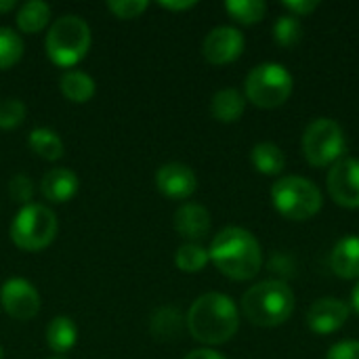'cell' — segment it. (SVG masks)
<instances>
[{
	"label": "cell",
	"mask_w": 359,
	"mask_h": 359,
	"mask_svg": "<svg viewBox=\"0 0 359 359\" xmlns=\"http://www.w3.org/2000/svg\"><path fill=\"white\" fill-rule=\"evenodd\" d=\"M185 324L198 343L223 345L236 337L240 328V311L227 294L206 292L191 303Z\"/></svg>",
	"instance_id": "1"
},
{
	"label": "cell",
	"mask_w": 359,
	"mask_h": 359,
	"mask_svg": "<svg viewBox=\"0 0 359 359\" xmlns=\"http://www.w3.org/2000/svg\"><path fill=\"white\" fill-rule=\"evenodd\" d=\"M210 261L229 280H252L263 265V250L259 240L242 227L221 229L210 244Z\"/></svg>",
	"instance_id": "2"
},
{
	"label": "cell",
	"mask_w": 359,
	"mask_h": 359,
	"mask_svg": "<svg viewBox=\"0 0 359 359\" xmlns=\"http://www.w3.org/2000/svg\"><path fill=\"white\" fill-rule=\"evenodd\" d=\"M242 311L246 320L255 326H282L294 311V292L282 280L255 284L242 297Z\"/></svg>",
	"instance_id": "3"
},
{
	"label": "cell",
	"mask_w": 359,
	"mask_h": 359,
	"mask_svg": "<svg viewBox=\"0 0 359 359\" xmlns=\"http://www.w3.org/2000/svg\"><path fill=\"white\" fill-rule=\"evenodd\" d=\"M90 27L78 15H63L55 19L46 32V57L57 67L78 65L90 48Z\"/></svg>",
	"instance_id": "4"
},
{
	"label": "cell",
	"mask_w": 359,
	"mask_h": 359,
	"mask_svg": "<svg viewBox=\"0 0 359 359\" xmlns=\"http://www.w3.org/2000/svg\"><path fill=\"white\" fill-rule=\"evenodd\" d=\"M59 225L55 212L44 204H27L15 215L8 236L11 242L25 252H40L53 244Z\"/></svg>",
	"instance_id": "5"
},
{
	"label": "cell",
	"mask_w": 359,
	"mask_h": 359,
	"mask_svg": "<svg viewBox=\"0 0 359 359\" xmlns=\"http://www.w3.org/2000/svg\"><path fill=\"white\" fill-rule=\"evenodd\" d=\"M322 191L305 177H282L271 187L273 208L288 221H307L322 210Z\"/></svg>",
	"instance_id": "6"
},
{
	"label": "cell",
	"mask_w": 359,
	"mask_h": 359,
	"mask_svg": "<svg viewBox=\"0 0 359 359\" xmlns=\"http://www.w3.org/2000/svg\"><path fill=\"white\" fill-rule=\"evenodd\" d=\"M294 80L292 74L282 63H261L246 76V99L261 107L273 109L288 101L292 95Z\"/></svg>",
	"instance_id": "7"
},
{
	"label": "cell",
	"mask_w": 359,
	"mask_h": 359,
	"mask_svg": "<svg viewBox=\"0 0 359 359\" xmlns=\"http://www.w3.org/2000/svg\"><path fill=\"white\" fill-rule=\"evenodd\" d=\"M345 147H347L345 130L341 128L339 122L330 118H318L305 128L303 154L305 160L316 168L332 166L334 162H339L345 154Z\"/></svg>",
	"instance_id": "8"
},
{
	"label": "cell",
	"mask_w": 359,
	"mask_h": 359,
	"mask_svg": "<svg viewBox=\"0 0 359 359\" xmlns=\"http://www.w3.org/2000/svg\"><path fill=\"white\" fill-rule=\"evenodd\" d=\"M0 305L4 313L17 322H27L40 311V294L25 278H8L0 288Z\"/></svg>",
	"instance_id": "9"
},
{
	"label": "cell",
	"mask_w": 359,
	"mask_h": 359,
	"mask_svg": "<svg viewBox=\"0 0 359 359\" xmlns=\"http://www.w3.org/2000/svg\"><path fill=\"white\" fill-rule=\"evenodd\" d=\"M330 198L343 208H359V160L341 158L326 177Z\"/></svg>",
	"instance_id": "10"
},
{
	"label": "cell",
	"mask_w": 359,
	"mask_h": 359,
	"mask_svg": "<svg viewBox=\"0 0 359 359\" xmlns=\"http://www.w3.org/2000/svg\"><path fill=\"white\" fill-rule=\"evenodd\" d=\"M244 36L231 25H219L210 29L202 42V55L212 65H227L236 61L244 50Z\"/></svg>",
	"instance_id": "11"
},
{
	"label": "cell",
	"mask_w": 359,
	"mask_h": 359,
	"mask_svg": "<svg viewBox=\"0 0 359 359\" xmlns=\"http://www.w3.org/2000/svg\"><path fill=\"white\" fill-rule=\"evenodd\" d=\"M156 185H158L160 194L170 200H187L198 189V177L187 164L168 162L158 168Z\"/></svg>",
	"instance_id": "12"
},
{
	"label": "cell",
	"mask_w": 359,
	"mask_h": 359,
	"mask_svg": "<svg viewBox=\"0 0 359 359\" xmlns=\"http://www.w3.org/2000/svg\"><path fill=\"white\" fill-rule=\"evenodd\" d=\"M349 320V307L341 299H320L307 311V326L316 334H332Z\"/></svg>",
	"instance_id": "13"
},
{
	"label": "cell",
	"mask_w": 359,
	"mask_h": 359,
	"mask_svg": "<svg viewBox=\"0 0 359 359\" xmlns=\"http://www.w3.org/2000/svg\"><path fill=\"white\" fill-rule=\"evenodd\" d=\"M175 229L189 242L204 240L210 231V212L202 204L187 202L175 212Z\"/></svg>",
	"instance_id": "14"
},
{
	"label": "cell",
	"mask_w": 359,
	"mask_h": 359,
	"mask_svg": "<svg viewBox=\"0 0 359 359\" xmlns=\"http://www.w3.org/2000/svg\"><path fill=\"white\" fill-rule=\"evenodd\" d=\"M80 181L69 168H50L40 183V191L50 204H65L78 194Z\"/></svg>",
	"instance_id": "15"
},
{
	"label": "cell",
	"mask_w": 359,
	"mask_h": 359,
	"mask_svg": "<svg viewBox=\"0 0 359 359\" xmlns=\"http://www.w3.org/2000/svg\"><path fill=\"white\" fill-rule=\"evenodd\" d=\"M330 269L343 280H359V238L345 236L330 252Z\"/></svg>",
	"instance_id": "16"
},
{
	"label": "cell",
	"mask_w": 359,
	"mask_h": 359,
	"mask_svg": "<svg viewBox=\"0 0 359 359\" xmlns=\"http://www.w3.org/2000/svg\"><path fill=\"white\" fill-rule=\"evenodd\" d=\"M244 107H246L244 95L236 88H221L219 93H215V97L210 101L212 118L223 124L238 122L244 114Z\"/></svg>",
	"instance_id": "17"
},
{
	"label": "cell",
	"mask_w": 359,
	"mask_h": 359,
	"mask_svg": "<svg viewBox=\"0 0 359 359\" xmlns=\"http://www.w3.org/2000/svg\"><path fill=\"white\" fill-rule=\"evenodd\" d=\"M183 326H185V320L175 307H160L149 318V332L160 343L179 339V334L183 332Z\"/></svg>",
	"instance_id": "18"
},
{
	"label": "cell",
	"mask_w": 359,
	"mask_h": 359,
	"mask_svg": "<svg viewBox=\"0 0 359 359\" xmlns=\"http://www.w3.org/2000/svg\"><path fill=\"white\" fill-rule=\"evenodd\" d=\"M59 88H61V95L72 103H86L97 93L95 80L80 69H67L59 80Z\"/></svg>",
	"instance_id": "19"
},
{
	"label": "cell",
	"mask_w": 359,
	"mask_h": 359,
	"mask_svg": "<svg viewBox=\"0 0 359 359\" xmlns=\"http://www.w3.org/2000/svg\"><path fill=\"white\" fill-rule=\"evenodd\" d=\"M27 143L36 156H40L42 160H48V162H57L65 154L63 139L53 128H46V126L34 128L27 137Z\"/></svg>",
	"instance_id": "20"
},
{
	"label": "cell",
	"mask_w": 359,
	"mask_h": 359,
	"mask_svg": "<svg viewBox=\"0 0 359 359\" xmlns=\"http://www.w3.org/2000/svg\"><path fill=\"white\" fill-rule=\"evenodd\" d=\"M78 341V326L67 316H57L46 326V345L55 353H67Z\"/></svg>",
	"instance_id": "21"
},
{
	"label": "cell",
	"mask_w": 359,
	"mask_h": 359,
	"mask_svg": "<svg viewBox=\"0 0 359 359\" xmlns=\"http://www.w3.org/2000/svg\"><path fill=\"white\" fill-rule=\"evenodd\" d=\"M15 21L23 34H38L50 21V6L42 0H27L17 8Z\"/></svg>",
	"instance_id": "22"
},
{
	"label": "cell",
	"mask_w": 359,
	"mask_h": 359,
	"mask_svg": "<svg viewBox=\"0 0 359 359\" xmlns=\"http://www.w3.org/2000/svg\"><path fill=\"white\" fill-rule=\"evenodd\" d=\"M250 162L261 175L276 177L286 168V156L276 143H257L250 151Z\"/></svg>",
	"instance_id": "23"
},
{
	"label": "cell",
	"mask_w": 359,
	"mask_h": 359,
	"mask_svg": "<svg viewBox=\"0 0 359 359\" xmlns=\"http://www.w3.org/2000/svg\"><path fill=\"white\" fill-rule=\"evenodd\" d=\"M210 261V255L204 246H200L198 242H187L183 246H179L177 255H175V263L183 273H198L202 271Z\"/></svg>",
	"instance_id": "24"
},
{
	"label": "cell",
	"mask_w": 359,
	"mask_h": 359,
	"mask_svg": "<svg viewBox=\"0 0 359 359\" xmlns=\"http://www.w3.org/2000/svg\"><path fill=\"white\" fill-rule=\"evenodd\" d=\"M225 11L229 13V17L233 21H238L242 25H252L265 17L267 4L263 0H227Z\"/></svg>",
	"instance_id": "25"
},
{
	"label": "cell",
	"mask_w": 359,
	"mask_h": 359,
	"mask_svg": "<svg viewBox=\"0 0 359 359\" xmlns=\"http://www.w3.org/2000/svg\"><path fill=\"white\" fill-rule=\"evenodd\" d=\"M23 57V40L11 27H0V69H11Z\"/></svg>",
	"instance_id": "26"
},
{
	"label": "cell",
	"mask_w": 359,
	"mask_h": 359,
	"mask_svg": "<svg viewBox=\"0 0 359 359\" xmlns=\"http://www.w3.org/2000/svg\"><path fill=\"white\" fill-rule=\"evenodd\" d=\"M303 38V25L299 21V17L294 15H284L273 23V40L284 46V48H292L301 42Z\"/></svg>",
	"instance_id": "27"
},
{
	"label": "cell",
	"mask_w": 359,
	"mask_h": 359,
	"mask_svg": "<svg viewBox=\"0 0 359 359\" xmlns=\"http://www.w3.org/2000/svg\"><path fill=\"white\" fill-rule=\"evenodd\" d=\"M25 103L21 99H2L0 101V128L11 130L17 128L25 120Z\"/></svg>",
	"instance_id": "28"
},
{
	"label": "cell",
	"mask_w": 359,
	"mask_h": 359,
	"mask_svg": "<svg viewBox=\"0 0 359 359\" xmlns=\"http://www.w3.org/2000/svg\"><path fill=\"white\" fill-rule=\"evenodd\" d=\"M147 6L149 4L145 0H109L107 2L109 13L118 19H124V21L141 17L147 11Z\"/></svg>",
	"instance_id": "29"
},
{
	"label": "cell",
	"mask_w": 359,
	"mask_h": 359,
	"mask_svg": "<svg viewBox=\"0 0 359 359\" xmlns=\"http://www.w3.org/2000/svg\"><path fill=\"white\" fill-rule=\"evenodd\" d=\"M34 181L27 175H15L8 183V196L13 198V202H19L23 206H27L34 198Z\"/></svg>",
	"instance_id": "30"
},
{
	"label": "cell",
	"mask_w": 359,
	"mask_h": 359,
	"mask_svg": "<svg viewBox=\"0 0 359 359\" xmlns=\"http://www.w3.org/2000/svg\"><path fill=\"white\" fill-rule=\"evenodd\" d=\"M326 359H359V341H341L332 345Z\"/></svg>",
	"instance_id": "31"
},
{
	"label": "cell",
	"mask_w": 359,
	"mask_h": 359,
	"mask_svg": "<svg viewBox=\"0 0 359 359\" xmlns=\"http://www.w3.org/2000/svg\"><path fill=\"white\" fill-rule=\"evenodd\" d=\"M284 6H286L294 17H307V15H311V13L320 6V2H318V0H286Z\"/></svg>",
	"instance_id": "32"
},
{
	"label": "cell",
	"mask_w": 359,
	"mask_h": 359,
	"mask_svg": "<svg viewBox=\"0 0 359 359\" xmlns=\"http://www.w3.org/2000/svg\"><path fill=\"white\" fill-rule=\"evenodd\" d=\"M162 8L166 11H187V8H194L196 6V0H162L160 2Z\"/></svg>",
	"instance_id": "33"
},
{
	"label": "cell",
	"mask_w": 359,
	"mask_h": 359,
	"mask_svg": "<svg viewBox=\"0 0 359 359\" xmlns=\"http://www.w3.org/2000/svg\"><path fill=\"white\" fill-rule=\"evenodd\" d=\"M185 359H225L221 353L212 351V349H196L191 353H187Z\"/></svg>",
	"instance_id": "34"
},
{
	"label": "cell",
	"mask_w": 359,
	"mask_h": 359,
	"mask_svg": "<svg viewBox=\"0 0 359 359\" xmlns=\"http://www.w3.org/2000/svg\"><path fill=\"white\" fill-rule=\"evenodd\" d=\"M13 8H17V2L15 0H0V13H8Z\"/></svg>",
	"instance_id": "35"
},
{
	"label": "cell",
	"mask_w": 359,
	"mask_h": 359,
	"mask_svg": "<svg viewBox=\"0 0 359 359\" xmlns=\"http://www.w3.org/2000/svg\"><path fill=\"white\" fill-rule=\"evenodd\" d=\"M351 303H353V309L359 313V284L353 288V294H351Z\"/></svg>",
	"instance_id": "36"
},
{
	"label": "cell",
	"mask_w": 359,
	"mask_h": 359,
	"mask_svg": "<svg viewBox=\"0 0 359 359\" xmlns=\"http://www.w3.org/2000/svg\"><path fill=\"white\" fill-rule=\"evenodd\" d=\"M2 355H4V351H2V345H0V359H2Z\"/></svg>",
	"instance_id": "37"
},
{
	"label": "cell",
	"mask_w": 359,
	"mask_h": 359,
	"mask_svg": "<svg viewBox=\"0 0 359 359\" xmlns=\"http://www.w3.org/2000/svg\"><path fill=\"white\" fill-rule=\"evenodd\" d=\"M50 359H63V358H50Z\"/></svg>",
	"instance_id": "38"
}]
</instances>
